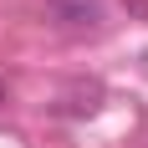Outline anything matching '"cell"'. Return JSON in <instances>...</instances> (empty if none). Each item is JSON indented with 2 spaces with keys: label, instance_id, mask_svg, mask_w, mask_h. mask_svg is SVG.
I'll list each match as a JSON object with an SVG mask.
<instances>
[{
  "label": "cell",
  "instance_id": "1",
  "mask_svg": "<svg viewBox=\"0 0 148 148\" xmlns=\"http://www.w3.org/2000/svg\"><path fill=\"white\" fill-rule=\"evenodd\" d=\"M0 102H5V82H0Z\"/></svg>",
  "mask_w": 148,
  "mask_h": 148
}]
</instances>
